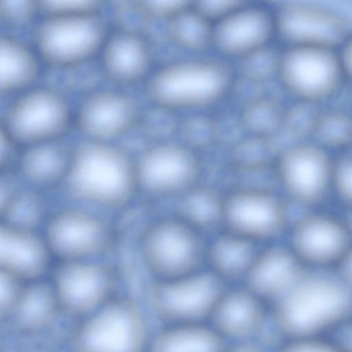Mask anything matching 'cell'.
Listing matches in <instances>:
<instances>
[{"instance_id":"5b68a950","label":"cell","mask_w":352,"mask_h":352,"mask_svg":"<svg viewBox=\"0 0 352 352\" xmlns=\"http://www.w3.org/2000/svg\"><path fill=\"white\" fill-rule=\"evenodd\" d=\"M276 43L280 47L339 49L352 32L342 9L317 0H273Z\"/></svg>"},{"instance_id":"2e32d148","label":"cell","mask_w":352,"mask_h":352,"mask_svg":"<svg viewBox=\"0 0 352 352\" xmlns=\"http://www.w3.org/2000/svg\"><path fill=\"white\" fill-rule=\"evenodd\" d=\"M112 238L111 230L104 221L75 209L57 212L45 230V242L51 254L62 261L81 260L102 253Z\"/></svg>"},{"instance_id":"5bb4252c","label":"cell","mask_w":352,"mask_h":352,"mask_svg":"<svg viewBox=\"0 0 352 352\" xmlns=\"http://www.w3.org/2000/svg\"><path fill=\"white\" fill-rule=\"evenodd\" d=\"M114 285L113 273L106 265L72 260L56 268L53 288L60 311L80 316L107 302Z\"/></svg>"},{"instance_id":"7c38bea8","label":"cell","mask_w":352,"mask_h":352,"mask_svg":"<svg viewBox=\"0 0 352 352\" xmlns=\"http://www.w3.org/2000/svg\"><path fill=\"white\" fill-rule=\"evenodd\" d=\"M274 43L273 0H256L214 21L212 54L228 63Z\"/></svg>"},{"instance_id":"52a82bcc","label":"cell","mask_w":352,"mask_h":352,"mask_svg":"<svg viewBox=\"0 0 352 352\" xmlns=\"http://www.w3.org/2000/svg\"><path fill=\"white\" fill-rule=\"evenodd\" d=\"M71 118L66 97L55 89L42 87L12 102L3 116L1 131L15 144L30 146L59 140Z\"/></svg>"},{"instance_id":"603a6c76","label":"cell","mask_w":352,"mask_h":352,"mask_svg":"<svg viewBox=\"0 0 352 352\" xmlns=\"http://www.w3.org/2000/svg\"><path fill=\"white\" fill-rule=\"evenodd\" d=\"M214 22L192 6L173 16L157 28L162 47L175 56L212 53Z\"/></svg>"},{"instance_id":"ac0fdd59","label":"cell","mask_w":352,"mask_h":352,"mask_svg":"<svg viewBox=\"0 0 352 352\" xmlns=\"http://www.w3.org/2000/svg\"><path fill=\"white\" fill-rule=\"evenodd\" d=\"M138 187L154 195H168L186 189L195 179L198 166L187 149L170 144L144 151L135 163Z\"/></svg>"},{"instance_id":"74e56055","label":"cell","mask_w":352,"mask_h":352,"mask_svg":"<svg viewBox=\"0 0 352 352\" xmlns=\"http://www.w3.org/2000/svg\"><path fill=\"white\" fill-rule=\"evenodd\" d=\"M333 331L336 332V336L332 340L338 351H352V322L347 319Z\"/></svg>"},{"instance_id":"277c9868","label":"cell","mask_w":352,"mask_h":352,"mask_svg":"<svg viewBox=\"0 0 352 352\" xmlns=\"http://www.w3.org/2000/svg\"><path fill=\"white\" fill-rule=\"evenodd\" d=\"M114 22L109 12L41 15L28 36L43 65L72 69L96 61Z\"/></svg>"},{"instance_id":"e0dca14e","label":"cell","mask_w":352,"mask_h":352,"mask_svg":"<svg viewBox=\"0 0 352 352\" xmlns=\"http://www.w3.org/2000/svg\"><path fill=\"white\" fill-rule=\"evenodd\" d=\"M333 162L324 148L298 144L280 156L278 173L287 193L296 201L313 205L322 199L331 184Z\"/></svg>"},{"instance_id":"30bf717a","label":"cell","mask_w":352,"mask_h":352,"mask_svg":"<svg viewBox=\"0 0 352 352\" xmlns=\"http://www.w3.org/2000/svg\"><path fill=\"white\" fill-rule=\"evenodd\" d=\"M225 291L223 280L212 272H198L161 279L148 292L155 314L170 324L200 322L211 312Z\"/></svg>"},{"instance_id":"d6986e66","label":"cell","mask_w":352,"mask_h":352,"mask_svg":"<svg viewBox=\"0 0 352 352\" xmlns=\"http://www.w3.org/2000/svg\"><path fill=\"white\" fill-rule=\"evenodd\" d=\"M140 117L138 102L130 96L114 91H99L79 105L76 124L88 140L107 142L129 133Z\"/></svg>"},{"instance_id":"f35d334b","label":"cell","mask_w":352,"mask_h":352,"mask_svg":"<svg viewBox=\"0 0 352 352\" xmlns=\"http://www.w3.org/2000/svg\"><path fill=\"white\" fill-rule=\"evenodd\" d=\"M335 269V274L352 290V245Z\"/></svg>"},{"instance_id":"8d00e7d4","label":"cell","mask_w":352,"mask_h":352,"mask_svg":"<svg viewBox=\"0 0 352 352\" xmlns=\"http://www.w3.org/2000/svg\"><path fill=\"white\" fill-rule=\"evenodd\" d=\"M20 279L1 270L0 272V315L8 318L23 287Z\"/></svg>"},{"instance_id":"ba28073f","label":"cell","mask_w":352,"mask_h":352,"mask_svg":"<svg viewBox=\"0 0 352 352\" xmlns=\"http://www.w3.org/2000/svg\"><path fill=\"white\" fill-rule=\"evenodd\" d=\"M140 249L147 268L168 279L197 271L206 247L200 232L176 217L151 223L142 232Z\"/></svg>"},{"instance_id":"60d3db41","label":"cell","mask_w":352,"mask_h":352,"mask_svg":"<svg viewBox=\"0 0 352 352\" xmlns=\"http://www.w3.org/2000/svg\"><path fill=\"white\" fill-rule=\"evenodd\" d=\"M344 220L352 236V208L349 209L348 214L344 219Z\"/></svg>"},{"instance_id":"836d02e7","label":"cell","mask_w":352,"mask_h":352,"mask_svg":"<svg viewBox=\"0 0 352 352\" xmlns=\"http://www.w3.org/2000/svg\"><path fill=\"white\" fill-rule=\"evenodd\" d=\"M41 15L109 12L113 0H37Z\"/></svg>"},{"instance_id":"7402d4cb","label":"cell","mask_w":352,"mask_h":352,"mask_svg":"<svg viewBox=\"0 0 352 352\" xmlns=\"http://www.w3.org/2000/svg\"><path fill=\"white\" fill-rule=\"evenodd\" d=\"M50 254L46 242L33 230L1 223V270L21 280H35L46 270Z\"/></svg>"},{"instance_id":"4fadbf2b","label":"cell","mask_w":352,"mask_h":352,"mask_svg":"<svg viewBox=\"0 0 352 352\" xmlns=\"http://www.w3.org/2000/svg\"><path fill=\"white\" fill-rule=\"evenodd\" d=\"M352 245L344 220L321 212L300 217L292 229L289 247L307 267H336Z\"/></svg>"},{"instance_id":"1f68e13d","label":"cell","mask_w":352,"mask_h":352,"mask_svg":"<svg viewBox=\"0 0 352 352\" xmlns=\"http://www.w3.org/2000/svg\"><path fill=\"white\" fill-rule=\"evenodd\" d=\"M311 133L323 148L347 146L352 143V119L338 111L317 113Z\"/></svg>"},{"instance_id":"6da1fadb","label":"cell","mask_w":352,"mask_h":352,"mask_svg":"<svg viewBox=\"0 0 352 352\" xmlns=\"http://www.w3.org/2000/svg\"><path fill=\"white\" fill-rule=\"evenodd\" d=\"M352 290L334 273L308 272L273 302V317L287 340L322 337L346 321Z\"/></svg>"},{"instance_id":"ab89813d","label":"cell","mask_w":352,"mask_h":352,"mask_svg":"<svg viewBox=\"0 0 352 352\" xmlns=\"http://www.w3.org/2000/svg\"><path fill=\"white\" fill-rule=\"evenodd\" d=\"M344 76L352 80V32L338 49Z\"/></svg>"},{"instance_id":"7a4b0ae2","label":"cell","mask_w":352,"mask_h":352,"mask_svg":"<svg viewBox=\"0 0 352 352\" xmlns=\"http://www.w3.org/2000/svg\"><path fill=\"white\" fill-rule=\"evenodd\" d=\"M74 198L105 208L127 204L138 188L135 163L107 142L87 140L72 149L64 180Z\"/></svg>"},{"instance_id":"d4e9b609","label":"cell","mask_w":352,"mask_h":352,"mask_svg":"<svg viewBox=\"0 0 352 352\" xmlns=\"http://www.w3.org/2000/svg\"><path fill=\"white\" fill-rule=\"evenodd\" d=\"M60 310L53 286L34 283L23 286L9 316L13 327L25 335L47 329Z\"/></svg>"},{"instance_id":"b9f144b4","label":"cell","mask_w":352,"mask_h":352,"mask_svg":"<svg viewBox=\"0 0 352 352\" xmlns=\"http://www.w3.org/2000/svg\"><path fill=\"white\" fill-rule=\"evenodd\" d=\"M348 319L352 322V306L351 308V311H350V314H349V316Z\"/></svg>"},{"instance_id":"8fae6325","label":"cell","mask_w":352,"mask_h":352,"mask_svg":"<svg viewBox=\"0 0 352 352\" xmlns=\"http://www.w3.org/2000/svg\"><path fill=\"white\" fill-rule=\"evenodd\" d=\"M277 75L294 95L310 102L331 96L344 74L338 49L292 46L280 47Z\"/></svg>"},{"instance_id":"f1b7e54d","label":"cell","mask_w":352,"mask_h":352,"mask_svg":"<svg viewBox=\"0 0 352 352\" xmlns=\"http://www.w3.org/2000/svg\"><path fill=\"white\" fill-rule=\"evenodd\" d=\"M223 207V200L214 191L195 189L179 201L177 217L200 232L207 231L222 222Z\"/></svg>"},{"instance_id":"3957f363","label":"cell","mask_w":352,"mask_h":352,"mask_svg":"<svg viewBox=\"0 0 352 352\" xmlns=\"http://www.w3.org/2000/svg\"><path fill=\"white\" fill-rule=\"evenodd\" d=\"M232 76L230 63L212 53L174 56L155 67L147 78L146 91L162 107H204L222 96Z\"/></svg>"},{"instance_id":"7bdbcfd3","label":"cell","mask_w":352,"mask_h":352,"mask_svg":"<svg viewBox=\"0 0 352 352\" xmlns=\"http://www.w3.org/2000/svg\"><path fill=\"white\" fill-rule=\"evenodd\" d=\"M348 1H349L352 2V0H348Z\"/></svg>"},{"instance_id":"d6a6232c","label":"cell","mask_w":352,"mask_h":352,"mask_svg":"<svg viewBox=\"0 0 352 352\" xmlns=\"http://www.w3.org/2000/svg\"><path fill=\"white\" fill-rule=\"evenodd\" d=\"M41 16L37 0H0L1 31L28 34Z\"/></svg>"},{"instance_id":"8992f818","label":"cell","mask_w":352,"mask_h":352,"mask_svg":"<svg viewBox=\"0 0 352 352\" xmlns=\"http://www.w3.org/2000/svg\"><path fill=\"white\" fill-rule=\"evenodd\" d=\"M161 47L155 29L131 19H115L96 61L111 82L133 85L148 78Z\"/></svg>"},{"instance_id":"484cf974","label":"cell","mask_w":352,"mask_h":352,"mask_svg":"<svg viewBox=\"0 0 352 352\" xmlns=\"http://www.w3.org/2000/svg\"><path fill=\"white\" fill-rule=\"evenodd\" d=\"M72 151L58 140L28 146L19 160L21 173L29 182L41 187L63 182Z\"/></svg>"},{"instance_id":"4dcf8cb0","label":"cell","mask_w":352,"mask_h":352,"mask_svg":"<svg viewBox=\"0 0 352 352\" xmlns=\"http://www.w3.org/2000/svg\"><path fill=\"white\" fill-rule=\"evenodd\" d=\"M193 0H124L120 11L127 19L153 29L192 6Z\"/></svg>"},{"instance_id":"9c48e42d","label":"cell","mask_w":352,"mask_h":352,"mask_svg":"<svg viewBox=\"0 0 352 352\" xmlns=\"http://www.w3.org/2000/svg\"><path fill=\"white\" fill-rule=\"evenodd\" d=\"M146 340L145 320L131 299L108 300L78 326L72 346L80 351L135 352Z\"/></svg>"},{"instance_id":"e575fe53","label":"cell","mask_w":352,"mask_h":352,"mask_svg":"<svg viewBox=\"0 0 352 352\" xmlns=\"http://www.w3.org/2000/svg\"><path fill=\"white\" fill-rule=\"evenodd\" d=\"M331 184L340 199L352 208V155H346L333 163Z\"/></svg>"},{"instance_id":"4316f807","label":"cell","mask_w":352,"mask_h":352,"mask_svg":"<svg viewBox=\"0 0 352 352\" xmlns=\"http://www.w3.org/2000/svg\"><path fill=\"white\" fill-rule=\"evenodd\" d=\"M254 243L227 230L218 235L206 250L210 271L223 281L245 278L258 253Z\"/></svg>"},{"instance_id":"83f0119b","label":"cell","mask_w":352,"mask_h":352,"mask_svg":"<svg viewBox=\"0 0 352 352\" xmlns=\"http://www.w3.org/2000/svg\"><path fill=\"white\" fill-rule=\"evenodd\" d=\"M152 351L214 352L226 350V340L212 327L200 322L169 324L153 339Z\"/></svg>"},{"instance_id":"44dd1931","label":"cell","mask_w":352,"mask_h":352,"mask_svg":"<svg viewBox=\"0 0 352 352\" xmlns=\"http://www.w3.org/2000/svg\"><path fill=\"white\" fill-rule=\"evenodd\" d=\"M263 301L247 287L225 290L210 316L212 327L225 340L250 339L263 327L265 311Z\"/></svg>"},{"instance_id":"cb8c5ba5","label":"cell","mask_w":352,"mask_h":352,"mask_svg":"<svg viewBox=\"0 0 352 352\" xmlns=\"http://www.w3.org/2000/svg\"><path fill=\"white\" fill-rule=\"evenodd\" d=\"M43 65L28 34L0 31V91L8 94L29 87Z\"/></svg>"},{"instance_id":"9a60e30c","label":"cell","mask_w":352,"mask_h":352,"mask_svg":"<svg viewBox=\"0 0 352 352\" xmlns=\"http://www.w3.org/2000/svg\"><path fill=\"white\" fill-rule=\"evenodd\" d=\"M222 222L226 230L252 241L278 237L287 225L280 200L265 190L244 189L223 200Z\"/></svg>"},{"instance_id":"ffe728a7","label":"cell","mask_w":352,"mask_h":352,"mask_svg":"<svg viewBox=\"0 0 352 352\" xmlns=\"http://www.w3.org/2000/svg\"><path fill=\"white\" fill-rule=\"evenodd\" d=\"M289 246L275 245L257 253L245 276L246 287L274 302L307 272Z\"/></svg>"},{"instance_id":"f546056e","label":"cell","mask_w":352,"mask_h":352,"mask_svg":"<svg viewBox=\"0 0 352 352\" xmlns=\"http://www.w3.org/2000/svg\"><path fill=\"white\" fill-rule=\"evenodd\" d=\"M43 211L42 199L30 190L14 191L0 204L1 223L30 230L39 225Z\"/></svg>"},{"instance_id":"d590c367","label":"cell","mask_w":352,"mask_h":352,"mask_svg":"<svg viewBox=\"0 0 352 352\" xmlns=\"http://www.w3.org/2000/svg\"><path fill=\"white\" fill-rule=\"evenodd\" d=\"M256 0H193L192 7L213 22Z\"/></svg>"}]
</instances>
